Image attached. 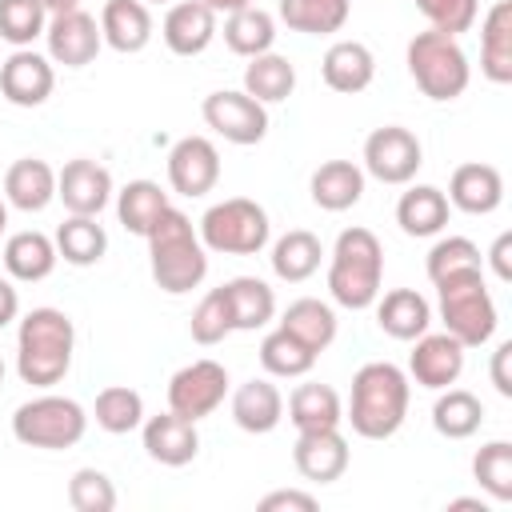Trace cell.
I'll return each mask as SVG.
<instances>
[{
	"label": "cell",
	"instance_id": "obj_53",
	"mask_svg": "<svg viewBox=\"0 0 512 512\" xmlns=\"http://www.w3.org/2000/svg\"><path fill=\"white\" fill-rule=\"evenodd\" d=\"M44 8H48V16L52 12H72V8H80V0H40Z\"/></svg>",
	"mask_w": 512,
	"mask_h": 512
},
{
	"label": "cell",
	"instance_id": "obj_18",
	"mask_svg": "<svg viewBox=\"0 0 512 512\" xmlns=\"http://www.w3.org/2000/svg\"><path fill=\"white\" fill-rule=\"evenodd\" d=\"M140 436H144V452H148L156 464H164V468H184V464H192L196 452H200L196 420H184V416H176L172 408L160 412V416H144Z\"/></svg>",
	"mask_w": 512,
	"mask_h": 512
},
{
	"label": "cell",
	"instance_id": "obj_30",
	"mask_svg": "<svg viewBox=\"0 0 512 512\" xmlns=\"http://www.w3.org/2000/svg\"><path fill=\"white\" fill-rule=\"evenodd\" d=\"M232 316V332H256L276 316V292L260 276H232L220 284Z\"/></svg>",
	"mask_w": 512,
	"mask_h": 512
},
{
	"label": "cell",
	"instance_id": "obj_34",
	"mask_svg": "<svg viewBox=\"0 0 512 512\" xmlns=\"http://www.w3.org/2000/svg\"><path fill=\"white\" fill-rule=\"evenodd\" d=\"M244 92L260 104H280L296 92V64L280 52H260L244 64Z\"/></svg>",
	"mask_w": 512,
	"mask_h": 512
},
{
	"label": "cell",
	"instance_id": "obj_33",
	"mask_svg": "<svg viewBox=\"0 0 512 512\" xmlns=\"http://www.w3.org/2000/svg\"><path fill=\"white\" fill-rule=\"evenodd\" d=\"M52 240H56V256L72 268H92L108 252V232L96 216H72L68 212V220L56 228Z\"/></svg>",
	"mask_w": 512,
	"mask_h": 512
},
{
	"label": "cell",
	"instance_id": "obj_2",
	"mask_svg": "<svg viewBox=\"0 0 512 512\" xmlns=\"http://www.w3.org/2000/svg\"><path fill=\"white\" fill-rule=\"evenodd\" d=\"M148 268L160 292L184 296L204 284L208 276V248L200 244V232L180 208H164L160 220L148 228Z\"/></svg>",
	"mask_w": 512,
	"mask_h": 512
},
{
	"label": "cell",
	"instance_id": "obj_35",
	"mask_svg": "<svg viewBox=\"0 0 512 512\" xmlns=\"http://www.w3.org/2000/svg\"><path fill=\"white\" fill-rule=\"evenodd\" d=\"M280 328L292 332L300 344H308V348L320 356V352L336 340V312H332V304H324V300H316V296H300V300H292V304L284 308Z\"/></svg>",
	"mask_w": 512,
	"mask_h": 512
},
{
	"label": "cell",
	"instance_id": "obj_42",
	"mask_svg": "<svg viewBox=\"0 0 512 512\" xmlns=\"http://www.w3.org/2000/svg\"><path fill=\"white\" fill-rule=\"evenodd\" d=\"M472 476L496 504H508L512 500V444L508 440H488L472 456Z\"/></svg>",
	"mask_w": 512,
	"mask_h": 512
},
{
	"label": "cell",
	"instance_id": "obj_10",
	"mask_svg": "<svg viewBox=\"0 0 512 512\" xmlns=\"http://www.w3.org/2000/svg\"><path fill=\"white\" fill-rule=\"evenodd\" d=\"M424 164V148L412 128L404 124H384L368 132L364 140V176L380 184H412Z\"/></svg>",
	"mask_w": 512,
	"mask_h": 512
},
{
	"label": "cell",
	"instance_id": "obj_50",
	"mask_svg": "<svg viewBox=\"0 0 512 512\" xmlns=\"http://www.w3.org/2000/svg\"><path fill=\"white\" fill-rule=\"evenodd\" d=\"M508 360H512V344L504 340V344H496V352H492V384H496V392H500V396H512Z\"/></svg>",
	"mask_w": 512,
	"mask_h": 512
},
{
	"label": "cell",
	"instance_id": "obj_44",
	"mask_svg": "<svg viewBox=\"0 0 512 512\" xmlns=\"http://www.w3.org/2000/svg\"><path fill=\"white\" fill-rule=\"evenodd\" d=\"M428 268V280H444V276H456V272H472V268H484V256L480 248L468 240V236H440L424 260Z\"/></svg>",
	"mask_w": 512,
	"mask_h": 512
},
{
	"label": "cell",
	"instance_id": "obj_45",
	"mask_svg": "<svg viewBox=\"0 0 512 512\" xmlns=\"http://www.w3.org/2000/svg\"><path fill=\"white\" fill-rule=\"evenodd\" d=\"M188 332H192V340L204 344V348L220 344V340L232 332V316H228L224 288H208V292L200 296V304H196V312H192V320H188Z\"/></svg>",
	"mask_w": 512,
	"mask_h": 512
},
{
	"label": "cell",
	"instance_id": "obj_39",
	"mask_svg": "<svg viewBox=\"0 0 512 512\" xmlns=\"http://www.w3.org/2000/svg\"><path fill=\"white\" fill-rule=\"evenodd\" d=\"M164 208H168V192L156 180H128L116 192V216L132 236H148V228L160 220Z\"/></svg>",
	"mask_w": 512,
	"mask_h": 512
},
{
	"label": "cell",
	"instance_id": "obj_46",
	"mask_svg": "<svg viewBox=\"0 0 512 512\" xmlns=\"http://www.w3.org/2000/svg\"><path fill=\"white\" fill-rule=\"evenodd\" d=\"M68 504L76 512H112L116 508V484L100 468H76L68 480Z\"/></svg>",
	"mask_w": 512,
	"mask_h": 512
},
{
	"label": "cell",
	"instance_id": "obj_15",
	"mask_svg": "<svg viewBox=\"0 0 512 512\" xmlns=\"http://www.w3.org/2000/svg\"><path fill=\"white\" fill-rule=\"evenodd\" d=\"M112 192V172L88 156H76L56 172V200H64L72 216H100Z\"/></svg>",
	"mask_w": 512,
	"mask_h": 512
},
{
	"label": "cell",
	"instance_id": "obj_6",
	"mask_svg": "<svg viewBox=\"0 0 512 512\" xmlns=\"http://www.w3.org/2000/svg\"><path fill=\"white\" fill-rule=\"evenodd\" d=\"M436 296H440V320H444V332L456 336L464 348H480L496 336V300L484 284V268H472V272H456V276H444L436 280Z\"/></svg>",
	"mask_w": 512,
	"mask_h": 512
},
{
	"label": "cell",
	"instance_id": "obj_48",
	"mask_svg": "<svg viewBox=\"0 0 512 512\" xmlns=\"http://www.w3.org/2000/svg\"><path fill=\"white\" fill-rule=\"evenodd\" d=\"M256 508L260 512H316V496L312 492H300V488H276Z\"/></svg>",
	"mask_w": 512,
	"mask_h": 512
},
{
	"label": "cell",
	"instance_id": "obj_27",
	"mask_svg": "<svg viewBox=\"0 0 512 512\" xmlns=\"http://www.w3.org/2000/svg\"><path fill=\"white\" fill-rule=\"evenodd\" d=\"M312 204L324 212H348L364 196V168L352 160H324L308 180Z\"/></svg>",
	"mask_w": 512,
	"mask_h": 512
},
{
	"label": "cell",
	"instance_id": "obj_19",
	"mask_svg": "<svg viewBox=\"0 0 512 512\" xmlns=\"http://www.w3.org/2000/svg\"><path fill=\"white\" fill-rule=\"evenodd\" d=\"M448 204L468 212V216H488L504 204V176L496 164H480V160H468L452 172L448 180Z\"/></svg>",
	"mask_w": 512,
	"mask_h": 512
},
{
	"label": "cell",
	"instance_id": "obj_3",
	"mask_svg": "<svg viewBox=\"0 0 512 512\" xmlns=\"http://www.w3.org/2000/svg\"><path fill=\"white\" fill-rule=\"evenodd\" d=\"M76 352V324L60 308H32L16 328V372L32 388H52L68 376Z\"/></svg>",
	"mask_w": 512,
	"mask_h": 512
},
{
	"label": "cell",
	"instance_id": "obj_52",
	"mask_svg": "<svg viewBox=\"0 0 512 512\" xmlns=\"http://www.w3.org/2000/svg\"><path fill=\"white\" fill-rule=\"evenodd\" d=\"M204 4H208L216 16H220V12L228 16V12H240V8H248V4H256V0H204Z\"/></svg>",
	"mask_w": 512,
	"mask_h": 512
},
{
	"label": "cell",
	"instance_id": "obj_26",
	"mask_svg": "<svg viewBox=\"0 0 512 512\" xmlns=\"http://www.w3.org/2000/svg\"><path fill=\"white\" fill-rule=\"evenodd\" d=\"M480 72L492 84H512V0H496L480 20Z\"/></svg>",
	"mask_w": 512,
	"mask_h": 512
},
{
	"label": "cell",
	"instance_id": "obj_24",
	"mask_svg": "<svg viewBox=\"0 0 512 512\" xmlns=\"http://www.w3.org/2000/svg\"><path fill=\"white\" fill-rule=\"evenodd\" d=\"M232 420L240 432L264 436L284 420V396L268 376H252L232 392Z\"/></svg>",
	"mask_w": 512,
	"mask_h": 512
},
{
	"label": "cell",
	"instance_id": "obj_49",
	"mask_svg": "<svg viewBox=\"0 0 512 512\" xmlns=\"http://www.w3.org/2000/svg\"><path fill=\"white\" fill-rule=\"evenodd\" d=\"M488 264H492V272H496V280H512V232H500L496 240H492V248H488Z\"/></svg>",
	"mask_w": 512,
	"mask_h": 512
},
{
	"label": "cell",
	"instance_id": "obj_22",
	"mask_svg": "<svg viewBox=\"0 0 512 512\" xmlns=\"http://www.w3.org/2000/svg\"><path fill=\"white\" fill-rule=\"evenodd\" d=\"M100 36L112 52H144L152 40V12L144 0H104L100 8Z\"/></svg>",
	"mask_w": 512,
	"mask_h": 512
},
{
	"label": "cell",
	"instance_id": "obj_23",
	"mask_svg": "<svg viewBox=\"0 0 512 512\" xmlns=\"http://www.w3.org/2000/svg\"><path fill=\"white\" fill-rule=\"evenodd\" d=\"M320 76L332 92H344V96H356L372 84L376 76V56L364 40H336L324 60H320Z\"/></svg>",
	"mask_w": 512,
	"mask_h": 512
},
{
	"label": "cell",
	"instance_id": "obj_28",
	"mask_svg": "<svg viewBox=\"0 0 512 512\" xmlns=\"http://www.w3.org/2000/svg\"><path fill=\"white\" fill-rule=\"evenodd\" d=\"M376 324L392 340H416L432 324V304L416 288H392L376 296Z\"/></svg>",
	"mask_w": 512,
	"mask_h": 512
},
{
	"label": "cell",
	"instance_id": "obj_14",
	"mask_svg": "<svg viewBox=\"0 0 512 512\" xmlns=\"http://www.w3.org/2000/svg\"><path fill=\"white\" fill-rule=\"evenodd\" d=\"M464 344L448 332H424L412 340V352H408V376L428 388V392H440V388H452L464 372Z\"/></svg>",
	"mask_w": 512,
	"mask_h": 512
},
{
	"label": "cell",
	"instance_id": "obj_9",
	"mask_svg": "<svg viewBox=\"0 0 512 512\" xmlns=\"http://www.w3.org/2000/svg\"><path fill=\"white\" fill-rule=\"evenodd\" d=\"M200 116L216 136H224L228 144H240V148L260 144L268 136V104L252 100L244 88L208 92L200 104Z\"/></svg>",
	"mask_w": 512,
	"mask_h": 512
},
{
	"label": "cell",
	"instance_id": "obj_32",
	"mask_svg": "<svg viewBox=\"0 0 512 512\" xmlns=\"http://www.w3.org/2000/svg\"><path fill=\"white\" fill-rule=\"evenodd\" d=\"M288 420L296 432H316V428H340L344 424V404L336 396V388L328 384H296L288 396Z\"/></svg>",
	"mask_w": 512,
	"mask_h": 512
},
{
	"label": "cell",
	"instance_id": "obj_29",
	"mask_svg": "<svg viewBox=\"0 0 512 512\" xmlns=\"http://www.w3.org/2000/svg\"><path fill=\"white\" fill-rule=\"evenodd\" d=\"M448 212H452V204L436 184H412L396 200V224H400L404 236H416V240L440 236L444 224H448Z\"/></svg>",
	"mask_w": 512,
	"mask_h": 512
},
{
	"label": "cell",
	"instance_id": "obj_41",
	"mask_svg": "<svg viewBox=\"0 0 512 512\" xmlns=\"http://www.w3.org/2000/svg\"><path fill=\"white\" fill-rule=\"evenodd\" d=\"M92 416L104 432L112 436H124V432H136L144 424V396L128 384H112V388H100L96 392V404H92Z\"/></svg>",
	"mask_w": 512,
	"mask_h": 512
},
{
	"label": "cell",
	"instance_id": "obj_40",
	"mask_svg": "<svg viewBox=\"0 0 512 512\" xmlns=\"http://www.w3.org/2000/svg\"><path fill=\"white\" fill-rule=\"evenodd\" d=\"M260 364L268 376H280V380H296V376H308L312 364H316V352L308 344H300L292 332H284L280 324L260 340Z\"/></svg>",
	"mask_w": 512,
	"mask_h": 512
},
{
	"label": "cell",
	"instance_id": "obj_21",
	"mask_svg": "<svg viewBox=\"0 0 512 512\" xmlns=\"http://www.w3.org/2000/svg\"><path fill=\"white\" fill-rule=\"evenodd\" d=\"M4 200L20 212H44L56 200V168L40 156H20L4 172Z\"/></svg>",
	"mask_w": 512,
	"mask_h": 512
},
{
	"label": "cell",
	"instance_id": "obj_4",
	"mask_svg": "<svg viewBox=\"0 0 512 512\" xmlns=\"http://www.w3.org/2000/svg\"><path fill=\"white\" fill-rule=\"evenodd\" d=\"M380 284H384V244L376 240L372 228H344L328 260V296L348 312H364L376 304Z\"/></svg>",
	"mask_w": 512,
	"mask_h": 512
},
{
	"label": "cell",
	"instance_id": "obj_56",
	"mask_svg": "<svg viewBox=\"0 0 512 512\" xmlns=\"http://www.w3.org/2000/svg\"><path fill=\"white\" fill-rule=\"evenodd\" d=\"M0 384H4V360H0Z\"/></svg>",
	"mask_w": 512,
	"mask_h": 512
},
{
	"label": "cell",
	"instance_id": "obj_38",
	"mask_svg": "<svg viewBox=\"0 0 512 512\" xmlns=\"http://www.w3.org/2000/svg\"><path fill=\"white\" fill-rule=\"evenodd\" d=\"M224 44L236 52V56H260V52H272L276 44V16L248 4L240 12H228L224 20Z\"/></svg>",
	"mask_w": 512,
	"mask_h": 512
},
{
	"label": "cell",
	"instance_id": "obj_54",
	"mask_svg": "<svg viewBox=\"0 0 512 512\" xmlns=\"http://www.w3.org/2000/svg\"><path fill=\"white\" fill-rule=\"evenodd\" d=\"M448 508H480V512H488V504H484V500H472V496H460V500H448Z\"/></svg>",
	"mask_w": 512,
	"mask_h": 512
},
{
	"label": "cell",
	"instance_id": "obj_37",
	"mask_svg": "<svg viewBox=\"0 0 512 512\" xmlns=\"http://www.w3.org/2000/svg\"><path fill=\"white\" fill-rule=\"evenodd\" d=\"M480 424H484L480 396H472L468 388H440V396L432 404V428L444 440H468L480 432Z\"/></svg>",
	"mask_w": 512,
	"mask_h": 512
},
{
	"label": "cell",
	"instance_id": "obj_13",
	"mask_svg": "<svg viewBox=\"0 0 512 512\" xmlns=\"http://www.w3.org/2000/svg\"><path fill=\"white\" fill-rule=\"evenodd\" d=\"M220 180V152L208 136H180L168 148V184L176 196H208Z\"/></svg>",
	"mask_w": 512,
	"mask_h": 512
},
{
	"label": "cell",
	"instance_id": "obj_31",
	"mask_svg": "<svg viewBox=\"0 0 512 512\" xmlns=\"http://www.w3.org/2000/svg\"><path fill=\"white\" fill-rule=\"evenodd\" d=\"M272 272H276V280H284V284H304L308 276H316V268H320V260H324V244H320V236L316 232H308V228H292V232H284L276 244H272Z\"/></svg>",
	"mask_w": 512,
	"mask_h": 512
},
{
	"label": "cell",
	"instance_id": "obj_25",
	"mask_svg": "<svg viewBox=\"0 0 512 512\" xmlns=\"http://www.w3.org/2000/svg\"><path fill=\"white\" fill-rule=\"evenodd\" d=\"M0 256H4L8 276L20 280V284H40V280H48L52 268H56V260H60V256H56V240L44 236V232H36V228L12 232V236L4 240V248H0Z\"/></svg>",
	"mask_w": 512,
	"mask_h": 512
},
{
	"label": "cell",
	"instance_id": "obj_12",
	"mask_svg": "<svg viewBox=\"0 0 512 512\" xmlns=\"http://www.w3.org/2000/svg\"><path fill=\"white\" fill-rule=\"evenodd\" d=\"M44 44H48V60L64 64V68H84L100 56L104 36H100V20L88 16L84 8L72 12H52L48 28H44Z\"/></svg>",
	"mask_w": 512,
	"mask_h": 512
},
{
	"label": "cell",
	"instance_id": "obj_16",
	"mask_svg": "<svg viewBox=\"0 0 512 512\" xmlns=\"http://www.w3.org/2000/svg\"><path fill=\"white\" fill-rule=\"evenodd\" d=\"M52 88H56L52 60L32 48H16L0 64V96L16 108H40L52 96Z\"/></svg>",
	"mask_w": 512,
	"mask_h": 512
},
{
	"label": "cell",
	"instance_id": "obj_11",
	"mask_svg": "<svg viewBox=\"0 0 512 512\" xmlns=\"http://www.w3.org/2000/svg\"><path fill=\"white\" fill-rule=\"evenodd\" d=\"M228 396V368L216 360H192L168 380V408L184 420L212 416Z\"/></svg>",
	"mask_w": 512,
	"mask_h": 512
},
{
	"label": "cell",
	"instance_id": "obj_47",
	"mask_svg": "<svg viewBox=\"0 0 512 512\" xmlns=\"http://www.w3.org/2000/svg\"><path fill=\"white\" fill-rule=\"evenodd\" d=\"M416 8L436 32H448V36L468 32L480 16V0H416Z\"/></svg>",
	"mask_w": 512,
	"mask_h": 512
},
{
	"label": "cell",
	"instance_id": "obj_17",
	"mask_svg": "<svg viewBox=\"0 0 512 512\" xmlns=\"http://www.w3.org/2000/svg\"><path fill=\"white\" fill-rule=\"evenodd\" d=\"M348 440L340 436V428H316V432H296L292 444V464L304 480L312 484H332L348 472Z\"/></svg>",
	"mask_w": 512,
	"mask_h": 512
},
{
	"label": "cell",
	"instance_id": "obj_1",
	"mask_svg": "<svg viewBox=\"0 0 512 512\" xmlns=\"http://www.w3.org/2000/svg\"><path fill=\"white\" fill-rule=\"evenodd\" d=\"M408 400H412L408 372L396 368L392 360H368L352 376V396H348L344 420L364 440H388L400 432V424L408 416Z\"/></svg>",
	"mask_w": 512,
	"mask_h": 512
},
{
	"label": "cell",
	"instance_id": "obj_57",
	"mask_svg": "<svg viewBox=\"0 0 512 512\" xmlns=\"http://www.w3.org/2000/svg\"><path fill=\"white\" fill-rule=\"evenodd\" d=\"M144 4H164V0H144Z\"/></svg>",
	"mask_w": 512,
	"mask_h": 512
},
{
	"label": "cell",
	"instance_id": "obj_20",
	"mask_svg": "<svg viewBox=\"0 0 512 512\" xmlns=\"http://www.w3.org/2000/svg\"><path fill=\"white\" fill-rule=\"evenodd\" d=\"M160 36L176 56H200L216 36V12L204 0H180L168 8Z\"/></svg>",
	"mask_w": 512,
	"mask_h": 512
},
{
	"label": "cell",
	"instance_id": "obj_51",
	"mask_svg": "<svg viewBox=\"0 0 512 512\" xmlns=\"http://www.w3.org/2000/svg\"><path fill=\"white\" fill-rule=\"evenodd\" d=\"M20 316V292L12 288V280L0 276V328H8Z\"/></svg>",
	"mask_w": 512,
	"mask_h": 512
},
{
	"label": "cell",
	"instance_id": "obj_36",
	"mask_svg": "<svg viewBox=\"0 0 512 512\" xmlns=\"http://www.w3.org/2000/svg\"><path fill=\"white\" fill-rule=\"evenodd\" d=\"M276 16L304 36H332L348 24L352 16V0H280Z\"/></svg>",
	"mask_w": 512,
	"mask_h": 512
},
{
	"label": "cell",
	"instance_id": "obj_7",
	"mask_svg": "<svg viewBox=\"0 0 512 512\" xmlns=\"http://www.w3.org/2000/svg\"><path fill=\"white\" fill-rule=\"evenodd\" d=\"M84 432H88V412L72 396L40 392L12 412V436L24 448H44V452L76 448L84 440Z\"/></svg>",
	"mask_w": 512,
	"mask_h": 512
},
{
	"label": "cell",
	"instance_id": "obj_55",
	"mask_svg": "<svg viewBox=\"0 0 512 512\" xmlns=\"http://www.w3.org/2000/svg\"><path fill=\"white\" fill-rule=\"evenodd\" d=\"M4 228H8V200L0 196V240H4Z\"/></svg>",
	"mask_w": 512,
	"mask_h": 512
},
{
	"label": "cell",
	"instance_id": "obj_8",
	"mask_svg": "<svg viewBox=\"0 0 512 512\" xmlns=\"http://www.w3.org/2000/svg\"><path fill=\"white\" fill-rule=\"evenodd\" d=\"M200 244L208 252H220V256H256L264 252L268 236H272V224H268V212L248 200V196H228L220 204H212L204 216H200Z\"/></svg>",
	"mask_w": 512,
	"mask_h": 512
},
{
	"label": "cell",
	"instance_id": "obj_43",
	"mask_svg": "<svg viewBox=\"0 0 512 512\" xmlns=\"http://www.w3.org/2000/svg\"><path fill=\"white\" fill-rule=\"evenodd\" d=\"M48 28V8L40 0H0V40L28 48Z\"/></svg>",
	"mask_w": 512,
	"mask_h": 512
},
{
	"label": "cell",
	"instance_id": "obj_5",
	"mask_svg": "<svg viewBox=\"0 0 512 512\" xmlns=\"http://www.w3.org/2000/svg\"><path fill=\"white\" fill-rule=\"evenodd\" d=\"M404 64H408V76L416 80V88L436 104L460 100L472 84V64H468V52L460 48V36H448L436 28L416 32L408 40Z\"/></svg>",
	"mask_w": 512,
	"mask_h": 512
}]
</instances>
